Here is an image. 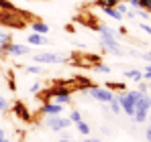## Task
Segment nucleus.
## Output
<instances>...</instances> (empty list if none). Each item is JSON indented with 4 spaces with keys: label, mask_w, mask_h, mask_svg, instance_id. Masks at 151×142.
Wrapping results in <instances>:
<instances>
[{
    "label": "nucleus",
    "mask_w": 151,
    "mask_h": 142,
    "mask_svg": "<svg viewBox=\"0 0 151 142\" xmlns=\"http://www.w3.org/2000/svg\"><path fill=\"white\" fill-rule=\"evenodd\" d=\"M102 12H104L106 16L114 18V21H123V18H125V14H121V12L114 8V6H104V8H102Z\"/></svg>",
    "instance_id": "f8f14e48"
},
{
    "label": "nucleus",
    "mask_w": 151,
    "mask_h": 142,
    "mask_svg": "<svg viewBox=\"0 0 151 142\" xmlns=\"http://www.w3.org/2000/svg\"><path fill=\"white\" fill-rule=\"evenodd\" d=\"M84 142H104V140H100V138H90V136H86V140Z\"/></svg>",
    "instance_id": "72a5a7b5"
},
{
    "label": "nucleus",
    "mask_w": 151,
    "mask_h": 142,
    "mask_svg": "<svg viewBox=\"0 0 151 142\" xmlns=\"http://www.w3.org/2000/svg\"><path fill=\"white\" fill-rule=\"evenodd\" d=\"M51 102L61 104V106H68V104H72V95H51Z\"/></svg>",
    "instance_id": "dca6fc26"
},
{
    "label": "nucleus",
    "mask_w": 151,
    "mask_h": 142,
    "mask_svg": "<svg viewBox=\"0 0 151 142\" xmlns=\"http://www.w3.org/2000/svg\"><path fill=\"white\" fill-rule=\"evenodd\" d=\"M33 61H35L37 65H57V63H65V57L59 55V53L43 51V53H35V55H33Z\"/></svg>",
    "instance_id": "20e7f679"
},
{
    "label": "nucleus",
    "mask_w": 151,
    "mask_h": 142,
    "mask_svg": "<svg viewBox=\"0 0 151 142\" xmlns=\"http://www.w3.org/2000/svg\"><path fill=\"white\" fill-rule=\"evenodd\" d=\"M76 128H78V132H80L82 136H90V124H88V122L80 120V122H76Z\"/></svg>",
    "instance_id": "2eb2a0df"
},
{
    "label": "nucleus",
    "mask_w": 151,
    "mask_h": 142,
    "mask_svg": "<svg viewBox=\"0 0 151 142\" xmlns=\"http://www.w3.org/2000/svg\"><path fill=\"white\" fill-rule=\"evenodd\" d=\"M139 28H141L143 33H147V35L151 37V24H147V23H141V24H139Z\"/></svg>",
    "instance_id": "c756f323"
},
{
    "label": "nucleus",
    "mask_w": 151,
    "mask_h": 142,
    "mask_svg": "<svg viewBox=\"0 0 151 142\" xmlns=\"http://www.w3.org/2000/svg\"><path fill=\"white\" fill-rule=\"evenodd\" d=\"M27 43H29V45H35V47H39V45H47L49 41H47V37H45V35L31 33V35H29V39H27Z\"/></svg>",
    "instance_id": "9d476101"
},
{
    "label": "nucleus",
    "mask_w": 151,
    "mask_h": 142,
    "mask_svg": "<svg viewBox=\"0 0 151 142\" xmlns=\"http://www.w3.org/2000/svg\"><path fill=\"white\" fill-rule=\"evenodd\" d=\"M45 124H47V128L51 132H63V130H68L72 126V120H70V116L68 118H63V116H47Z\"/></svg>",
    "instance_id": "423d86ee"
},
{
    "label": "nucleus",
    "mask_w": 151,
    "mask_h": 142,
    "mask_svg": "<svg viewBox=\"0 0 151 142\" xmlns=\"http://www.w3.org/2000/svg\"><path fill=\"white\" fill-rule=\"evenodd\" d=\"M108 108H110L112 114H121V112H123V110H121V104H119V99H116V94H114V99L108 104Z\"/></svg>",
    "instance_id": "f3484780"
},
{
    "label": "nucleus",
    "mask_w": 151,
    "mask_h": 142,
    "mask_svg": "<svg viewBox=\"0 0 151 142\" xmlns=\"http://www.w3.org/2000/svg\"><path fill=\"white\" fill-rule=\"evenodd\" d=\"M51 95H72V89L68 85H55L53 89H49Z\"/></svg>",
    "instance_id": "4468645a"
},
{
    "label": "nucleus",
    "mask_w": 151,
    "mask_h": 142,
    "mask_svg": "<svg viewBox=\"0 0 151 142\" xmlns=\"http://www.w3.org/2000/svg\"><path fill=\"white\" fill-rule=\"evenodd\" d=\"M0 136H6V130L4 128H0Z\"/></svg>",
    "instance_id": "c9c22d12"
},
{
    "label": "nucleus",
    "mask_w": 151,
    "mask_h": 142,
    "mask_svg": "<svg viewBox=\"0 0 151 142\" xmlns=\"http://www.w3.org/2000/svg\"><path fill=\"white\" fill-rule=\"evenodd\" d=\"M70 120H72V122H80V120H82V112H80V110H72V112H70Z\"/></svg>",
    "instance_id": "aec40b11"
},
{
    "label": "nucleus",
    "mask_w": 151,
    "mask_h": 142,
    "mask_svg": "<svg viewBox=\"0 0 151 142\" xmlns=\"http://www.w3.org/2000/svg\"><path fill=\"white\" fill-rule=\"evenodd\" d=\"M114 8H116V10H119L121 14H125V12H127V10H129V8H131V6H129L127 2H119V4H116Z\"/></svg>",
    "instance_id": "4be33fe9"
},
{
    "label": "nucleus",
    "mask_w": 151,
    "mask_h": 142,
    "mask_svg": "<svg viewBox=\"0 0 151 142\" xmlns=\"http://www.w3.org/2000/svg\"><path fill=\"white\" fill-rule=\"evenodd\" d=\"M59 142H74V140H72V138H61Z\"/></svg>",
    "instance_id": "e433bc0d"
},
{
    "label": "nucleus",
    "mask_w": 151,
    "mask_h": 142,
    "mask_svg": "<svg viewBox=\"0 0 151 142\" xmlns=\"http://www.w3.org/2000/svg\"><path fill=\"white\" fill-rule=\"evenodd\" d=\"M119 2H125V0H96V6H100V8H104V6H116Z\"/></svg>",
    "instance_id": "a211bd4d"
},
{
    "label": "nucleus",
    "mask_w": 151,
    "mask_h": 142,
    "mask_svg": "<svg viewBox=\"0 0 151 142\" xmlns=\"http://www.w3.org/2000/svg\"><path fill=\"white\" fill-rule=\"evenodd\" d=\"M0 41H2V43H6V41H10V35H8V33H6L4 28H0Z\"/></svg>",
    "instance_id": "c85d7f7f"
},
{
    "label": "nucleus",
    "mask_w": 151,
    "mask_h": 142,
    "mask_svg": "<svg viewBox=\"0 0 151 142\" xmlns=\"http://www.w3.org/2000/svg\"><path fill=\"white\" fill-rule=\"evenodd\" d=\"M86 94L90 95L92 99L100 102V104H110L114 99V92H110L108 87H88Z\"/></svg>",
    "instance_id": "39448f33"
},
{
    "label": "nucleus",
    "mask_w": 151,
    "mask_h": 142,
    "mask_svg": "<svg viewBox=\"0 0 151 142\" xmlns=\"http://www.w3.org/2000/svg\"><path fill=\"white\" fill-rule=\"evenodd\" d=\"M31 28H33V33H39V35H47L49 33V26L43 21H35V23L31 24Z\"/></svg>",
    "instance_id": "ddd939ff"
},
{
    "label": "nucleus",
    "mask_w": 151,
    "mask_h": 142,
    "mask_svg": "<svg viewBox=\"0 0 151 142\" xmlns=\"http://www.w3.org/2000/svg\"><path fill=\"white\" fill-rule=\"evenodd\" d=\"M6 110H8V102H6V97L0 95V112H6Z\"/></svg>",
    "instance_id": "cd10ccee"
},
{
    "label": "nucleus",
    "mask_w": 151,
    "mask_h": 142,
    "mask_svg": "<svg viewBox=\"0 0 151 142\" xmlns=\"http://www.w3.org/2000/svg\"><path fill=\"white\" fill-rule=\"evenodd\" d=\"M149 102H151V94L149 92L141 94V97L137 99L135 114H133V122H135V124H145V122L149 120Z\"/></svg>",
    "instance_id": "7ed1b4c3"
},
{
    "label": "nucleus",
    "mask_w": 151,
    "mask_h": 142,
    "mask_svg": "<svg viewBox=\"0 0 151 142\" xmlns=\"http://www.w3.org/2000/svg\"><path fill=\"white\" fill-rule=\"evenodd\" d=\"M147 83H149V94H151V81H147Z\"/></svg>",
    "instance_id": "58836bf2"
},
{
    "label": "nucleus",
    "mask_w": 151,
    "mask_h": 142,
    "mask_svg": "<svg viewBox=\"0 0 151 142\" xmlns=\"http://www.w3.org/2000/svg\"><path fill=\"white\" fill-rule=\"evenodd\" d=\"M123 75H125V79L135 81V83H139V81L143 79V71H141V69H127Z\"/></svg>",
    "instance_id": "9b49d317"
},
{
    "label": "nucleus",
    "mask_w": 151,
    "mask_h": 142,
    "mask_svg": "<svg viewBox=\"0 0 151 142\" xmlns=\"http://www.w3.org/2000/svg\"><path fill=\"white\" fill-rule=\"evenodd\" d=\"M29 92H31V94H39V92H41V83H39V81H35V83L29 87Z\"/></svg>",
    "instance_id": "a878e982"
},
{
    "label": "nucleus",
    "mask_w": 151,
    "mask_h": 142,
    "mask_svg": "<svg viewBox=\"0 0 151 142\" xmlns=\"http://www.w3.org/2000/svg\"><path fill=\"white\" fill-rule=\"evenodd\" d=\"M27 71H29L31 75H41V67H39V65H31V67H27Z\"/></svg>",
    "instance_id": "b1692460"
},
{
    "label": "nucleus",
    "mask_w": 151,
    "mask_h": 142,
    "mask_svg": "<svg viewBox=\"0 0 151 142\" xmlns=\"http://www.w3.org/2000/svg\"><path fill=\"white\" fill-rule=\"evenodd\" d=\"M139 97H141V92H139V89H131V92H125V94L116 95L123 114H127L129 118H133V114H135V106H137V99H139Z\"/></svg>",
    "instance_id": "f03ea898"
},
{
    "label": "nucleus",
    "mask_w": 151,
    "mask_h": 142,
    "mask_svg": "<svg viewBox=\"0 0 151 142\" xmlns=\"http://www.w3.org/2000/svg\"><path fill=\"white\" fill-rule=\"evenodd\" d=\"M149 118H151V102H149Z\"/></svg>",
    "instance_id": "4c0bfd02"
},
{
    "label": "nucleus",
    "mask_w": 151,
    "mask_h": 142,
    "mask_svg": "<svg viewBox=\"0 0 151 142\" xmlns=\"http://www.w3.org/2000/svg\"><path fill=\"white\" fill-rule=\"evenodd\" d=\"M135 16H137V12H135L133 8H129V10H127V12H125V18H129V21H133Z\"/></svg>",
    "instance_id": "7c9ffc66"
},
{
    "label": "nucleus",
    "mask_w": 151,
    "mask_h": 142,
    "mask_svg": "<svg viewBox=\"0 0 151 142\" xmlns=\"http://www.w3.org/2000/svg\"><path fill=\"white\" fill-rule=\"evenodd\" d=\"M0 142H10V140H8L6 136H0Z\"/></svg>",
    "instance_id": "f704fd0d"
},
{
    "label": "nucleus",
    "mask_w": 151,
    "mask_h": 142,
    "mask_svg": "<svg viewBox=\"0 0 151 142\" xmlns=\"http://www.w3.org/2000/svg\"><path fill=\"white\" fill-rule=\"evenodd\" d=\"M143 79H145V81H151V63L145 67V71H143Z\"/></svg>",
    "instance_id": "bb28decb"
},
{
    "label": "nucleus",
    "mask_w": 151,
    "mask_h": 142,
    "mask_svg": "<svg viewBox=\"0 0 151 142\" xmlns=\"http://www.w3.org/2000/svg\"><path fill=\"white\" fill-rule=\"evenodd\" d=\"M137 14H139L141 18H145V21H147V18H151V14H149V12H145V10H137Z\"/></svg>",
    "instance_id": "2f4dec72"
},
{
    "label": "nucleus",
    "mask_w": 151,
    "mask_h": 142,
    "mask_svg": "<svg viewBox=\"0 0 151 142\" xmlns=\"http://www.w3.org/2000/svg\"><path fill=\"white\" fill-rule=\"evenodd\" d=\"M127 4H129L133 10H141V0H127Z\"/></svg>",
    "instance_id": "5701e85b"
},
{
    "label": "nucleus",
    "mask_w": 151,
    "mask_h": 142,
    "mask_svg": "<svg viewBox=\"0 0 151 142\" xmlns=\"http://www.w3.org/2000/svg\"><path fill=\"white\" fill-rule=\"evenodd\" d=\"M39 112L43 116H61L63 114V106L61 104H55V102H45L43 108H39Z\"/></svg>",
    "instance_id": "6e6552de"
},
{
    "label": "nucleus",
    "mask_w": 151,
    "mask_h": 142,
    "mask_svg": "<svg viewBox=\"0 0 151 142\" xmlns=\"http://www.w3.org/2000/svg\"><path fill=\"white\" fill-rule=\"evenodd\" d=\"M94 71H98V73H106V75H108V73H110V65H106V63H96V65H94Z\"/></svg>",
    "instance_id": "6ab92c4d"
},
{
    "label": "nucleus",
    "mask_w": 151,
    "mask_h": 142,
    "mask_svg": "<svg viewBox=\"0 0 151 142\" xmlns=\"http://www.w3.org/2000/svg\"><path fill=\"white\" fill-rule=\"evenodd\" d=\"M145 140H147V142H151V124L147 126V128H145Z\"/></svg>",
    "instance_id": "473e14b6"
},
{
    "label": "nucleus",
    "mask_w": 151,
    "mask_h": 142,
    "mask_svg": "<svg viewBox=\"0 0 151 142\" xmlns=\"http://www.w3.org/2000/svg\"><path fill=\"white\" fill-rule=\"evenodd\" d=\"M92 28H96V31L100 33V45L106 53H110V55H114V57H123V55H125L121 43L116 41V33H114L108 24H94Z\"/></svg>",
    "instance_id": "f257e3e1"
},
{
    "label": "nucleus",
    "mask_w": 151,
    "mask_h": 142,
    "mask_svg": "<svg viewBox=\"0 0 151 142\" xmlns=\"http://www.w3.org/2000/svg\"><path fill=\"white\" fill-rule=\"evenodd\" d=\"M2 53H6V55H12V57H23V55H29L31 53V47L29 45H21V43H6L4 45V51Z\"/></svg>",
    "instance_id": "0eeeda50"
},
{
    "label": "nucleus",
    "mask_w": 151,
    "mask_h": 142,
    "mask_svg": "<svg viewBox=\"0 0 151 142\" xmlns=\"http://www.w3.org/2000/svg\"><path fill=\"white\" fill-rule=\"evenodd\" d=\"M14 114L23 120V122H31V112H29V108H27L23 102H17L14 104Z\"/></svg>",
    "instance_id": "1a4fd4ad"
},
{
    "label": "nucleus",
    "mask_w": 151,
    "mask_h": 142,
    "mask_svg": "<svg viewBox=\"0 0 151 142\" xmlns=\"http://www.w3.org/2000/svg\"><path fill=\"white\" fill-rule=\"evenodd\" d=\"M137 89H139L141 94H145V92H149V83H147L145 79H141V81L137 83Z\"/></svg>",
    "instance_id": "412c9836"
},
{
    "label": "nucleus",
    "mask_w": 151,
    "mask_h": 142,
    "mask_svg": "<svg viewBox=\"0 0 151 142\" xmlns=\"http://www.w3.org/2000/svg\"><path fill=\"white\" fill-rule=\"evenodd\" d=\"M141 10H145V12L151 14V0H141Z\"/></svg>",
    "instance_id": "393cba45"
}]
</instances>
